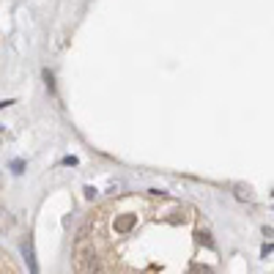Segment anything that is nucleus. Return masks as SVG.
<instances>
[{
    "instance_id": "obj_1",
    "label": "nucleus",
    "mask_w": 274,
    "mask_h": 274,
    "mask_svg": "<svg viewBox=\"0 0 274 274\" xmlns=\"http://www.w3.org/2000/svg\"><path fill=\"white\" fill-rule=\"evenodd\" d=\"M22 255H25L28 271H31V274H39V261H36V250H33V239H31V236L22 241Z\"/></svg>"
},
{
    "instance_id": "obj_2",
    "label": "nucleus",
    "mask_w": 274,
    "mask_h": 274,
    "mask_svg": "<svg viewBox=\"0 0 274 274\" xmlns=\"http://www.w3.org/2000/svg\"><path fill=\"white\" fill-rule=\"evenodd\" d=\"M22 167H25V162H22V159H17V162H11V170H14V173H22Z\"/></svg>"
}]
</instances>
